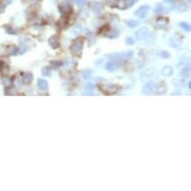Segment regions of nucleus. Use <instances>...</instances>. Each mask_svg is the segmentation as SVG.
<instances>
[{
  "mask_svg": "<svg viewBox=\"0 0 191 191\" xmlns=\"http://www.w3.org/2000/svg\"><path fill=\"white\" fill-rule=\"evenodd\" d=\"M158 75H159V73H158V70L156 68H147L144 71L141 72L140 79L143 82H145V81H153V80L158 78Z\"/></svg>",
  "mask_w": 191,
  "mask_h": 191,
  "instance_id": "1",
  "label": "nucleus"
},
{
  "mask_svg": "<svg viewBox=\"0 0 191 191\" xmlns=\"http://www.w3.org/2000/svg\"><path fill=\"white\" fill-rule=\"evenodd\" d=\"M182 41H183V35H181L179 32H177V33H174V34H172V35L170 36V38H169V45L171 47L176 48L182 43Z\"/></svg>",
  "mask_w": 191,
  "mask_h": 191,
  "instance_id": "2",
  "label": "nucleus"
},
{
  "mask_svg": "<svg viewBox=\"0 0 191 191\" xmlns=\"http://www.w3.org/2000/svg\"><path fill=\"white\" fill-rule=\"evenodd\" d=\"M82 49H83V41L78 39V40H75L73 42V44L71 45V51L74 55H77L79 56L82 52Z\"/></svg>",
  "mask_w": 191,
  "mask_h": 191,
  "instance_id": "3",
  "label": "nucleus"
},
{
  "mask_svg": "<svg viewBox=\"0 0 191 191\" xmlns=\"http://www.w3.org/2000/svg\"><path fill=\"white\" fill-rule=\"evenodd\" d=\"M158 91V85L156 83H153V82H150V83H146L143 87V93H146V94H152V93H155Z\"/></svg>",
  "mask_w": 191,
  "mask_h": 191,
  "instance_id": "4",
  "label": "nucleus"
},
{
  "mask_svg": "<svg viewBox=\"0 0 191 191\" xmlns=\"http://www.w3.org/2000/svg\"><path fill=\"white\" fill-rule=\"evenodd\" d=\"M168 23H169L168 18H166V17H159V18L156 19L154 27L156 29H163V28H165L167 26Z\"/></svg>",
  "mask_w": 191,
  "mask_h": 191,
  "instance_id": "5",
  "label": "nucleus"
},
{
  "mask_svg": "<svg viewBox=\"0 0 191 191\" xmlns=\"http://www.w3.org/2000/svg\"><path fill=\"white\" fill-rule=\"evenodd\" d=\"M148 10H149V6H148V5H143V6L139 7V8L135 11L134 15L137 16V17H139V18H144V17L147 15Z\"/></svg>",
  "mask_w": 191,
  "mask_h": 191,
  "instance_id": "6",
  "label": "nucleus"
},
{
  "mask_svg": "<svg viewBox=\"0 0 191 191\" xmlns=\"http://www.w3.org/2000/svg\"><path fill=\"white\" fill-rule=\"evenodd\" d=\"M100 88H101L104 92H106V93H114V92H116V91L118 90L119 86H118V85H115V84H107V85H102V86H100Z\"/></svg>",
  "mask_w": 191,
  "mask_h": 191,
  "instance_id": "7",
  "label": "nucleus"
},
{
  "mask_svg": "<svg viewBox=\"0 0 191 191\" xmlns=\"http://www.w3.org/2000/svg\"><path fill=\"white\" fill-rule=\"evenodd\" d=\"M148 34H149V29L147 27H142L135 32V35H136L138 40H143Z\"/></svg>",
  "mask_w": 191,
  "mask_h": 191,
  "instance_id": "8",
  "label": "nucleus"
},
{
  "mask_svg": "<svg viewBox=\"0 0 191 191\" xmlns=\"http://www.w3.org/2000/svg\"><path fill=\"white\" fill-rule=\"evenodd\" d=\"M59 10L62 14H68L71 12V6L67 1H65L59 5Z\"/></svg>",
  "mask_w": 191,
  "mask_h": 191,
  "instance_id": "9",
  "label": "nucleus"
},
{
  "mask_svg": "<svg viewBox=\"0 0 191 191\" xmlns=\"http://www.w3.org/2000/svg\"><path fill=\"white\" fill-rule=\"evenodd\" d=\"M48 42H49V45L51 46L52 49H57V48L59 47V40H58V37H57V36H55V35L51 36V37L49 38Z\"/></svg>",
  "mask_w": 191,
  "mask_h": 191,
  "instance_id": "10",
  "label": "nucleus"
},
{
  "mask_svg": "<svg viewBox=\"0 0 191 191\" xmlns=\"http://www.w3.org/2000/svg\"><path fill=\"white\" fill-rule=\"evenodd\" d=\"M118 63L116 62V61H114V60H110V61H108L107 63L105 64V69L107 70V71H114L117 67H118Z\"/></svg>",
  "mask_w": 191,
  "mask_h": 191,
  "instance_id": "11",
  "label": "nucleus"
},
{
  "mask_svg": "<svg viewBox=\"0 0 191 191\" xmlns=\"http://www.w3.org/2000/svg\"><path fill=\"white\" fill-rule=\"evenodd\" d=\"M162 5H163V8L166 9L165 11H170L172 10V8H174L175 0H164Z\"/></svg>",
  "mask_w": 191,
  "mask_h": 191,
  "instance_id": "12",
  "label": "nucleus"
},
{
  "mask_svg": "<svg viewBox=\"0 0 191 191\" xmlns=\"http://www.w3.org/2000/svg\"><path fill=\"white\" fill-rule=\"evenodd\" d=\"M90 6H91V9H92L93 11L95 12V13H99V12L101 11L102 7H103L102 3H101V2H97V1H94V2H92Z\"/></svg>",
  "mask_w": 191,
  "mask_h": 191,
  "instance_id": "13",
  "label": "nucleus"
},
{
  "mask_svg": "<svg viewBox=\"0 0 191 191\" xmlns=\"http://www.w3.org/2000/svg\"><path fill=\"white\" fill-rule=\"evenodd\" d=\"M37 86H38V88H39L41 91H46V90L48 89L47 81H46V80H44V79H38Z\"/></svg>",
  "mask_w": 191,
  "mask_h": 191,
  "instance_id": "14",
  "label": "nucleus"
},
{
  "mask_svg": "<svg viewBox=\"0 0 191 191\" xmlns=\"http://www.w3.org/2000/svg\"><path fill=\"white\" fill-rule=\"evenodd\" d=\"M173 72H174L173 68H172L171 66L167 65V66H164V67L162 68V70H161V74L168 77V76H171V75L173 74Z\"/></svg>",
  "mask_w": 191,
  "mask_h": 191,
  "instance_id": "15",
  "label": "nucleus"
},
{
  "mask_svg": "<svg viewBox=\"0 0 191 191\" xmlns=\"http://www.w3.org/2000/svg\"><path fill=\"white\" fill-rule=\"evenodd\" d=\"M118 36H119V30H117V29H115V28L109 30L107 33H106V37L111 38V39L116 38V37H118Z\"/></svg>",
  "mask_w": 191,
  "mask_h": 191,
  "instance_id": "16",
  "label": "nucleus"
},
{
  "mask_svg": "<svg viewBox=\"0 0 191 191\" xmlns=\"http://www.w3.org/2000/svg\"><path fill=\"white\" fill-rule=\"evenodd\" d=\"M33 80V75L29 72L27 73H24L23 74V82L25 84H30Z\"/></svg>",
  "mask_w": 191,
  "mask_h": 191,
  "instance_id": "17",
  "label": "nucleus"
},
{
  "mask_svg": "<svg viewBox=\"0 0 191 191\" xmlns=\"http://www.w3.org/2000/svg\"><path fill=\"white\" fill-rule=\"evenodd\" d=\"M180 74H181V76H183V77H188V76L190 75V68H189V66L186 65L185 67H183V68L180 70Z\"/></svg>",
  "mask_w": 191,
  "mask_h": 191,
  "instance_id": "18",
  "label": "nucleus"
},
{
  "mask_svg": "<svg viewBox=\"0 0 191 191\" xmlns=\"http://www.w3.org/2000/svg\"><path fill=\"white\" fill-rule=\"evenodd\" d=\"M144 39L146 40V43H147V44H152V43H154V42H155L156 36L153 35V34H150V33H149V34L146 36V37H145Z\"/></svg>",
  "mask_w": 191,
  "mask_h": 191,
  "instance_id": "19",
  "label": "nucleus"
},
{
  "mask_svg": "<svg viewBox=\"0 0 191 191\" xmlns=\"http://www.w3.org/2000/svg\"><path fill=\"white\" fill-rule=\"evenodd\" d=\"M50 65L54 68V69H57V68H59V67H61L62 65H63V63L61 62V61H56V60H52V61H50Z\"/></svg>",
  "mask_w": 191,
  "mask_h": 191,
  "instance_id": "20",
  "label": "nucleus"
},
{
  "mask_svg": "<svg viewBox=\"0 0 191 191\" xmlns=\"http://www.w3.org/2000/svg\"><path fill=\"white\" fill-rule=\"evenodd\" d=\"M158 56H160L161 58H164V59H167L170 57V53L168 51H165V50H162V51H159L158 52Z\"/></svg>",
  "mask_w": 191,
  "mask_h": 191,
  "instance_id": "21",
  "label": "nucleus"
},
{
  "mask_svg": "<svg viewBox=\"0 0 191 191\" xmlns=\"http://www.w3.org/2000/svg\"><path fill=\"white\" fill-rule=\"evenodd\" d=\"M84 89L86 90V91H89V92H92L93 90H94V84L92 83V82H87V83L85 84V86H84Z\"/></svg>",
  "mask_w": 191,
  "mask_h": 191,
  "instance_id": "22",
  "label": "nucleus"
},
{
  "mask_svg": "<svg viewBox=\"0 0 191 191\" xmlns=\"http://www.w3.org/2000/svg\"><path fill=\"white\" fill-rule=\"evenodd\" d=\"M139 21H137V20H128V21H126V24H127V26L128 27H130V28H134V27H136L137 25H139Z\"/></svg>",
  "mask_w": 191,
  "mask_h": 191,
  "instance_id": "23",
  "label": "nucleus"
},
{
  "mask_svg": "<svg viewBox=\"0 0 191 191\" xmlns=\"http://www.w3.org/2000/svg\"><path fill=\"white\" fill-rule=\"evenodd\" d=\"M91 75H92V73H91V70H89V69H85L82 72V77L84 79H86V80L89 79L91 77Z\"/></svg>",
  "mask_w": 191,
  "mask_h": 191,
  "instance_id": "24",
  "label": "nucleus"
},
{
  "mask_svg": "<svg viewBox=\"0 0 191 191\" xmlns=\"http://www.w3.org/2000/svg\"><path fill=\"white\" fill-rule=\"evenodd\" d=\"M179 26L183 30H185L186 32H189V31H190V25L188 23H186V22H180Z\"/></svg>",
  "mask_w": 191,
  "mask_h": 191,
  "instance_id": "25",
  "label": "nucleus"
},
{
  "mask_svg": "<svg viewBox=\"0 0 191 191\" xmlns=\"http://www.w3.org/2000/svg\"><path fill=\"white\" fill-rule=\"evenodd\" d=\"M154 13H156V14H158V13H161V12L164 11V8H163V5L162 4H157L155 6V8H154Z\"/></svg>",
  "mask_w": 191,
  "mask_h": 191,
  "instance_id": "26",
  "label": "nucleus"
},
{
  "mask_svg": "<svg viewBox=\"0 0 191 191\" xmlns=\"http://www.w3.org/2000/svg\"><path fill=\"white\" fill-rule=\"evenodd\" d=\"M81 31H82V26H81V25L77 24V25H75V26L73 27V32H74L75 34H79V33H81Z\"/></svg>",
  "mask_w": 191,
  "mask_h": 191,
  "instance_id": "27",
  "label": "nucleus"
},
{
  "mask_svg": "<svg viewBox=\"0 0 191 191\" xmlns=\"http://www.w3.org/2000/svg\"><path fill=\"white\" fill-rule=\"evenodd\" d=\"M41 73H42V75H44V76H49L50 75V69H49V67H43L42 69H41Z\"/></svg>",
  "mask_w": 191,
  "mask_h": 191,
  "instance_id": "28",
  "label": "nucleus"
},
{
  "mask_svg": "<svg viewBox=\"0 0 191 191\" xmlns=\"http://www.w3.org/2000/svg\"><path fill=\"white\" fill-rule=\"evenodd\" d=\"M87 38L89 39V41H91V43H94V41H95V36L93 35L91 32H88V33H87Z\"/></svg>",
  "mask_w": 191,
  "mask_h": 191,
  "instance_id": "29",
  "label": "nucleus"
},
{
  "mask_svg": "<svg viewBox=\"0 0 191 191\" xmlns=\"http://www.w3.org/2000/svg\"><path fill=\"white\" fill-rule=\"evenodd\" d=\"M177 10L179 12H184L187 10V6L185 5V4H181V5H179L178 7H177Z\"/></svg>",
  "mask_w": 191,
  "mask_h": 191,
  "instance_id": "30",
  "label": "nucleus"
},
{
  "mask_svg": "<svg viewBox=\"0 0 191 191\" xmlns=\"http://www.w3.org/2000/svg\"><path fill=\"white\" fill-rule=\"evenodd\" d=\"M77 4L79 7H84L87 4V1L86 0H77Z\"/></svg>",
  "mask_w": 191,
  "mask_h": 191,
  "instance_id": "31",
  "label": "nucleus"
},
{
  "mask_svg": "<svg viewBox=\"0 0 191 191\" xmlns=\"http://www.w3.org/2000/svg\"><path fill=\"white\" fill-rule=\"evenodd\" d=\"M134 39L132 38V37H126V44H128V45H133L134 44Z\"/></svg>",
  "mask_w": 191,
  "mask_h": 191,
  "instance_id": "32",
  "label": "nucleus"
},
{
  "mask_svg": "<svg viewBox=\"0 0 191 191\" xmlns=\"http://www.w3.org/2000/svg\"><path fill=\"white\" fill-rule=\"evenodd\" d=\"M81 14H82V15H84V18H86V17H88V15H89V12L83 10V11L81 12Z\"/></svg>",
  "mask_w": 191,
  "mask_h": 191,
  "instance_id": "33",
  "label": "nucleus"
},
{
  "mask_svg": "<svg viewBox=\"0 0 191 191\" xmlns=\"http://www.w3.org/2000/svg\"><path fill=\"white\" fill-rule=\"evenodd\" d=\"M3 9H4V7H3V5L0 3V12H3Z\"/></svg>",
  "mask_w": 191,
  "mask_h": 191,
  "instance_id": "34",
  "label": "nucleus"
}]
</instances>
